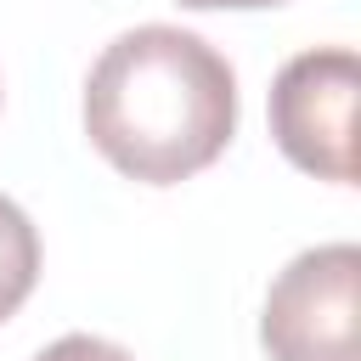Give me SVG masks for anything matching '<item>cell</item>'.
Here are the masks:
<instances>
[{
	"label": "cell",
	"instance_id": "cell-6",
	"mask_svg": "<svg viewBox=\"0 0 361 361\" xmlns=\"http://www.w3.org/2000/svg\"><path fill=\"white\" fill-rule=\"evenodd\" d=\"M180 6H192V11H214V6H226V11H254V6H282V0H180Z\"/></svg>",
	"mask_w": 361,
	"mask_h": 361
},
{
	"label": "cell",
	"instance_id": "cell-2",
	"mask_svg": "<svg viewBox=\"0 0 361 361\" xmlns=\"http://www.w3.org/2000/svg\"><path fill=\"white\" fill-rule=\"evenodd\" d=\"M355 85L361 68L350 45H322L282 62L271 85V135L288 164L333 186L355 180Z\"/></svg>",
	"mask_w": 361,
	"mask_h": 361
},
{
	"label": "cell",
	"instance_id": "cell-3",
	"mask_svg": "<svg viewBox=\"0 0 361 361\" xmlns=\"http://www.w3.org/2000/svg\"><path fill=\"white\" fill-rule=\"evenodd\" d=\"M355 243H322L288 259L265 293L259 344L271 361H355Z\"/></svg>",
	"mask_w": 361,
	"mask_h": 361
},
{
	"label": "cell",
	"instance_id": "cell-4",
	"mask_svg": "<svg viewBox=\"0 0 361 361\" xmlns=\"http://www.w3.org/2000/svg\"><path fill=\"white\" fill-rule=\"evenodd\" d=\"M39 282V237H34V220L0 197V322L17 316V305L34 293Z\"/></svg>",
	"mask_w": 361,
	"mask_h": 361
},
{
	"label": "cell",
	"instance_id": "cell-1",
	"mask_svg": "<svg viewBox=\"0 0 361 361\" xmlns=\"http://www.w3.org/2000/svg\"><path fill=\"white\" fill-rule=\"evenodd\" d=\"M237 130L231 62L175 23L118 34L85 79V135L130 180L175 186L209 169Z\"/></svg>",
	"mask_w": 361,
	"mask_h": 361
},
{
	"label": "cell",
	"instance_id": "cell-5",
	"mask_svg": "<svg viewBox=\"0 0 361 361\" xmlns=\"http://www.w3.org/2000/svg\"><path fill=\"white\" fill-rule=\"evenodd\" d=\"M34 361H135V355L118 350V344H107V338H96V333H62V338L45 344Z\"/></svg>",
	"mask_w": 361,
	"mask_h": 361
}]
</instances>
